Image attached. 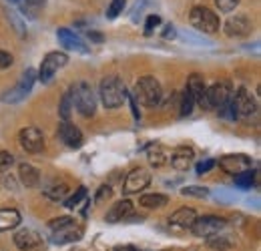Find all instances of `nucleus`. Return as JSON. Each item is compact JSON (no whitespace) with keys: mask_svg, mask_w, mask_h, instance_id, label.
<instances>
[{"mask_svg":"<svg viewBox=\"0 0 261 251\" xmlns=\"http://www.w3.org/2000/svg\"><path fill=\"white\" fill-rule=\"evenodd\" d=\"M85 199H87V189L79 187L76 189V193H72L70 197H66L65 199V207L66 209H74V207H79L81 201H85Z\"/></svg>","mask_w":261,"mask_h":251,"instance_id":"7c9ffc66","label":"nucleus"},{"mask_svg":"<svg viewBox=\"0 0 261 251\" xmlns=\"http://www.w3.org/2000/svg\"><path fill=\"white\" fill-rule=\"evenodd\" d=\"M87 36H89L91 40H95V42H102V40H105L100 32H93V31H91V32H89V34H87Z\"/></svg>","mask_w":261,"mask_h":251,"instance_id":"a18cd8bd","label":"nucleus"},{"mask_svg":"<svg viewBox=\"0 0 261 251\" xmlns=\"http://www.w3.org/2000/svg\"><path fill=\"white\" fill-rule=\"evenodd\" d=\"M8 18H10V20H12V22H14V29H16V31L20 32V34H22V22H20V20H18V18H16V16H14V14H12V12H8Z\"/></svg>","mask_w":261,"mask_h":251,"instance_id":"c03bdc74","label":"nucleus"},{"mask_svg":"<svg viewBox=\"0 0 261 251\" xmlns=\"http://www.w3.org/2000/svg\"><path fill=\"white\" fill-rule=\"evenodd\" d=\"M215 4H217V8H219L221 12H231V10L237 8L239 0H215Z\"/></svg>","mask_w":261,"mask_h":251,"instance_id":"4c0bfd02","label":"nucleus"},{"mask_svg":"<svg viewBox=\"0 0 261 251\" xmlns=\"http://www.w3.org/2000/svg\"><path fill=\"white\" fill-rule=\"evenodd\" d=\"M14 245L22 251H36L42 247V237L33 229H20L14 235Z\"/></svg>","mask_w":261,"mask_h":251,"instance_id":"2eb2a0df","label":"nucleus"},{"mask_svg":"<svg viewBox=\"0 0 261 251\" xmlns=\"http://www.w3.org/2000/svg\"><path fill=\"white\" fill-rule=\"evenodd\" d=\"M209 247L211 249H217V251H227L231 247V243H229L225 237H219V235H213V237H209Z\"/></svg>","mask_w":261,"mask_h":251,"instance_id":"473e14b6","label":"nucleus"},{"mask_svg":"<svg viewBox=\"0 0 261 251\" xmlns=\"http://www.w3.org/2000/svg\"><path fill=\"white\" fill-rule=\"evenodd\" d=\"M179 36L181 38H185V40H191V44H203V46H211V42L209 40H205V38H201V36H195V34H191V32H187V31H183V32H179Z\"/></svg>","mask_w":261,"mask_h":251,"instance_id":"f704fd0d","label":"nucleus"},{"mask_svg":"<svg viewBox=\"0 0 261 251\" xmlns=\"http://www.w3.org/2000/svg\"><path fill=\"white\" fill-rule=\"evenodd\" d=\"M111 195H113V189L109 187V185H100V187H98L97 197H95V201H97V203H100V201H105V199H109Z\"/></svg>","mask_w":261,"mask_h":251,"instance_id":"a19ab883","label":"nucleus"},{"mask_svg":"<svg viewBox=\"0 0 261 251\" xmlns=\"http://www.w3.org/2000/svg\"><path fill=\"white\" fill-rule=\"evenodd\" d=\"M57 36H59V42L65 46L66 51H74V53H89L87 42H83V38H81L79 34H74L72 31H68V29H61V31L57 32Z\"/></svg>","mask_w":261,"mask_h":251,"instance_id":"a211bd4d","label":"nucleus"},{"mask_svg":"<svg viewBox=\"0 0 261 251\" xmlns=\"http://www.w3.org/2000/svg\"><path fill=\"white\" fill-rule=\"evenodd\" d=\"M59 113L63 117V121H70V113H72V96L70 91H66L61 98V105H59Z\"/></svg>","mask_w":261,"mask_h":251,"instance_id":"c756f323","label":"nucleus"},{"mask_svg":"<svg viewBox=\"0 0 261 251\" xmlns=\"http://www.w3.org/2000/svg\"><path fill=\"white\" fill-rule=\"evenodd\" d=\"M44 2L46 0H18L20 4V12L27 16V18H38L42 8H44Z\"/></svg>","mask_w":261,"mask_h":251,"instance_id":"393cba45","label":"nucleus"},{"mask_svg":"<svg viewBox=\"0 0 261 251\" xmlns=\"http://www.w3.org/2000/svg\"><path fill=\"white\" fill-rule=\"evenodd\" d=\"M98 94L107 109H119L123 105V101L127 98V89L119 77H107L100 81Z\"/></svg>","mask_w":261,"mask_h":251,"instance_id":"f257e3e1","label":"nucleus"},{"mask_svg":"<svg viewBox=\"0 0 261 251\" xmlns=\"http://www.w3.org/2000/svg\"><path fill=\"white\" fill-rule=\"evenodd\" d=\"M125 8V0H113L109 10H107V18H117Z\"/></svg>","mask_w":261,"mask_h":251,"instance_id":"72a5a7b5","label":"nucleus"},{"mask_svg":"<svg viewBox=\"0 0 261 251\" xmlns=\"http://www.w3.org/2000/svg\"><path fill=\"white\" fill-rule=\"evenodd\" d=\"M253 29V24H251V20L247 18V16H243V14H235V16H229L227 22L223 24V31L227 36L231 38H243V36H247L249 32Z\"/></svg>","mask_w":261,"mask_h":251,"instance_id":"f8f14e48","label":"nucleus"},{"mask_svg":"<svg viewBox=\"0 0 261 251\" xmlns=\"http://www.w3.org/2000/svg\"><path fill=\"white\" fill-rule=\"evenodd\" d=\"M169 159H171V151L167 147H163V145L155 143V145L147 147V161H149L151 167L159 169V167H163V165L169 163Z\"/></svg>","mask_w":261,"mask_h":251,"instance_id":"412c9836","label":"nucleus"},{"mask_svg":"<svg viewBox=\"0 0 261 251\" xmlns=\"http://www.w3.org/2000/svg\"><path fill=\"white\" fill-rule=\"evenodd\" d=\"M223 227H225V219H221L217 215H203V217H197L195 223L189 229L195 233L197 237H213Z\"/></svg>","mask_w":261,"mask_h":251,"instance_id":"0eeeda50","label":"nucleus"},{"mask_svg":"<svg viewBox=\"0 0 261 251\" xmlns=\"http://www.w3.org/2000/svg\"><path fill=\"white\" fill-rule=\"evenodd\" d=\"M255 185V171H243V173H239V175H235V187L239 189H251Z\"/></svg>","mask_w":261,"mask_h":251,"instance_id":"c85d7f7f","label":"nucleus"},{"mask_svg":"<svg viewBox=\"0 0 261 251\" xmlns=\"http://www.w3.org/2000/svg\"><path fill=\"white\" fill-rule=\"evenodd\" d=\"M59 139L70 149H79L83 145V133L79 127H74L70 121H63L59 125Z\"/></svg>","mask_w":261,"mask_h":251,"instance_id":"dca6fc26","label":"nucleus"},{"mask_svg":"<svg viewBox=\"0 0 261 251\" xmlns=\"http://www.w3.org/2000/svg\"><path fill=\"white\" fill-rule=\"evenodd\" d=\"M149 183H151V171H147L143 167H137L127 175V179L123 183V193L125 195H135L145 187H149Z\"/></svg>","mask_w":261,"mask_h":251,"instance_id":"1a4fd4ad","label":"nucleus"},{"mask_svg":"<svg viewBox=\"0 0 261 251\" xmlns=\"http://www.w3.org/2000/svg\"><path fill=\"white\" fill-rule=\"evenodd\" d=\"M115 251H137L135 247H117Z\"/></svg>","mask_w":261,"mask_h":251,"instance_id":"49530a36","label":"nucleus"},{"mask_svg":"<svg viewBox=\"0 0 261 251\" xmlns=\"http://www.w3.org/2000/svg\"><path fill=\"white\" fill-rule=\"evenodd\" d=\"M181 193H183V195H187V197H197V199H203V197H207V195H209V189L201 187V185H189V187L181 189Z\"/></svg>","mask_w":261,"mask_h":251,"instance_id":"2f4dec72","label":"nucleus"},{"mask_svg":"<svg viewBox=\"0 0 261 251\" xmlns=\"http://www.w3.org/2000/svg\"><path fill=\"white\" fill-rule=\"evenodd\" d=\"M34 81H36V70H34V68H27V70L22 72V79L18 81V85H16L14 89H10V91H6V93L2 94V101H4V103H10V105L24 101V98L29 96V93L33 91Z\"/></svg>","mask_w":261,"mask_h":251,"instance_id":"423d86ee","label":"nucleus"},{"mask_svg":"<svg viewBox=\"0 0 261 251\" xmlns=\"http://www.w3.org/2000/svg\"><path fill=\"white\" fill-rule=\"evenodd\" d=\"M18 143L27 153H40L44 149V135L36 127H24L18 133Z\"/></svg>","mask_w":261,"mask_h":251,"instance_id":"6e6552de","label":"nucleus"},{"mask_svg":"<svg viewBox=\"0 0 261 251\" xmlns=\"http://www.w3.org/2000/svg\"><path fill=\"white\" fill-rule=\"evenodd\" d=\"M12 163H14L12 153H8V151H0V171L10 169V165H12Z\"/></svg>","mask_w":261,"mask_h":251,"instance_id":"58836bf2","label":"nucleus"},{"mask_svg":"<svg viewBox=\"0 0 261 251\" xmlns=\"http://www.w3.org/2000/svg\"><path fill=\"white\" fill-rule=\"evenodd\" d=\"M177 36V31L173 24H167V29L163 31V38H175Z\"/></svg>","mask_w":261,"mask_h":251,"instance_id":"37998d69","label":"nucleus"},{"mask_svg":"<svg viewBox=\"0 0 261 251\" xmlns=\"http://www.w3.org/2000/svg\"><path fill=\"white\" fill-rule=\"evenodd\" d=\"M70 96H72V107H76V111L83 117H93L97 111V96L93 93V87L87 81H79L72 89H70Z\"/></svg>","mask_w":261,"mask_h":251,"instance_id":"f03ea898","label":"nucleus"},{"mask_svg":"<svg viewBox=\"0 0 261 251\" xmlns=\"http://www.w3.org/2000/svg\"><path fill=\"white\" fill-rule=\"evenodd\" d=\"M231 103H233V109H235L237 117H251L257 111V103H255L253 94L249 93L245 87L237 89V93L231 98Z\"/></svg>","mask_w":261,"mask_h":251,"instance_id":"9d476101","label":"nucleus"},{"mask_svg":"<svg viewBox=\"0 0 261 251\" xmlns=\"http://www.w3.org/2000/svg\"><path fill=\"white\" fill-rule=\"evenodd\" d=\"M189 22H191V27H193L195 31L205 32V34H213V32L219 31V27H221L219 16H217L213 10L205 8V6H195V8L191 10Z\"/></svg>","mask_w":261,"mask_h":251,"instance_id":"20e7f679","label":"nucleus"},{"mask_svg":"<svg viewBox=\"0 0 261 251\" xmlns=\"http://www.w3.org/2000/svg\"><path fill=\"white\" fill-rule=\"evenodd\" d=\"M213 167H215V161H213V159H205V161H201V163L197 165V173H199V175L209 173Z\"/></svg>","mask_w":261,"mask_h":251,"instance_id":"ea45409f","label":"nucleus"},{"mask_svg":"<svg viewBox=\"0 0 261 251\" xmlns=\"http://www.w3.org/2000/svg\"><path fill=\"white\" fill-rule=\"evenodd\" d=\"M197 219V211L191 209V207H181L177 209L171 217H169V223L175 225V227H183V229H189Z\"/></svg>","mask_w":261,"mask_h":251,"instance_id":"4be33fe9","label":"nucleus"},{"mask_svg":"<svg viewBox=\"0 0 261 251\" xmlns=\"http://www.w3.org/2000/svg\"><path fill=\"white\" fill-rule=\"evenodd\" d=\"M231 85H229L227 81H219V83H215V85H211L209 89H207V103H209V107H215V109H221L225 103L231 101Z\"/></svg>","mask_w":261,"mask_h":251,"instance_id":"ddd939ff","label":"nucleus"},{"mask_svg":"<svg viewBox=\"0 0 261 251\" xmlns=\"http://www.w3.org/2000/svg\"><path fill=\"white\" fill-rule=\"evenodd\" d=\"M130 213H133V203H130L129 199H121V201H117V203L107 211L105 221H109V223H119V221L127 219Z\"/></svg>","mask_w":261,"mask_h":251,"instance_id":"aec40b11","label":"nucleus"},{"mask_svg":"<svg viewBox=\"0 0 261 251\" xmlns=\"http://www.w3.org/2000/svg\"><path fill=\"white\" fill-rule=\"evenodd\" d=\"M139 203L147 209H159V207H165L169 203V197L161 195V193H149V195H143L139 199Z\"/></svg>","mask_w":261,"mask_h":251,"instance_id":"a878e982","label":"nucleus"},{"mask_svg":"<svg viewBox=\"0 0 261 251\" xmlns=\"http://www.w3.org/2000/svg\"><path fill=\"white\" fill-rule=\"evenodd\" d=\"M135 96L145 107H157L163 98V89L155 77H141L135 85Z\"/></svg>","mask_w":261,"mask_h":251,"instance_id":"7ed1b4c3","label":"nucleus"},{"mask_svg":"<svg viewBox=\"0 0 261 251\" xmlns=\"http://www.w3.org/2000/svg\"><path fill=\"white\" fill-rule=\"evenodd\" d=\"M20 225V213L16 209H0V231H10Z\"/></svg>","mask_w":261,"mask_h":251,"instance_id":"b1692460","label":"nucleus"},{"mask_svg":"<svg viewBox=\"0 0 261 251\" xmlns=\"http://www.w3.org/2000/svg\"><path fill=\"white\" fill-rule=\"evenodd\" d=\"M253 165V161L247 157V155H241V153H235V155H225L223 159H219V167L229 173V175H239L243 171H249Z\"/></svg>","mask_w":261,"mask_h":251,"instance_id":"9b49d317","label":"nucleus"},{"mask_svg":"<svg viewBox=\"0 0 261 251\" xmlns=\"http://www.w3.org/2000/svg\"><path fill=\"white\" fill-rule=\"evenodd\" d=\"M187 91L191 93V96L195 98V103L203 109H211L209 103H207V87H205V79L203 74L193 72L189 79H187Z\"/></svg>","mask_w":261,"mask_h":251,"instance_id":"4468645a","label":"nucleus"},{"mask_svg":"<svg viewBox=\"0 0 261 251\" xmlns=\"http://www.w3.org/2000/svg\"><path fill=\"white\" fill-rule=\"evenodd\" d=\"M68 63V57H66L65 53H59V51H55V53H48L46 57H44V61L40 64V68H38V74H36V79L42 83V85H48L53 79H55V74L66 66Z\"/></svg>","mask_w":261,"mask_h":251,"instance_id":"39448f33","label":"nucleus"},{"mask_svg":"<svg viewBox=\"0 0 261 251\" xmlns=\"http://www.w3.org/2000/svg\"><path fill=\"white\" fill-rule=\"evenodd\" d=\"M193 159H195V151H193L191 147H187V145H181V147H177V149L171 153L169 163H171L173 169H177V171H187V169L191 167Z\"/></svg>","mask_w":261,"mask_h":251,"instance_id":"f3484780","label":"nucleus"},{"mask_svg":"<svg viewBox=\"0 0 261 251\" xmlns=\"http://www.w3.org/2000/svg\"><path fill=\"white\" fill-rule=\"evenodd\" d=\"M66 191H68V185L65 181H53V183H48L44 187V195L48 199H53V201H61V199H65Z\"/></svg>","mask_w":261,"mask_h":251,"instance_id":"bb28decb","label":"nucleus"},{"mask_svg":"<svg viewBox=\"0 0 261 251\" xmlns=\"http://www.w3.org/2000/svg\"><path fill=\"white\" fill-rule=\"evenodd\" d=\"M8 2H18V0H8Z\"/></svg>","mask_w":261,"mask_h":251,"instance_id":"de8ad7c7","label":"nucleus"},{"mask_svg":"<svg viewBox=\"0 0 261 251\" xmlns=\"http://www.w3.org/2000/svg\"><path fill=\"white\" fill-rule=\"evenodd\" d=\"M18 177H20V181H22L24 187H38L40 185V173H38V169L33 167V165H29V163H20Z\"/></svg>","mask_w":261,"mask_h":251,"instance_id":"5701e85b","label":"nucleus"},{"mask_svg":"<svg viewBox=\"0 0 261 251\" xmlns=\"http://www.w3.org/2000/svg\"><path fill=\"white\" fill-rule=\"evenodd\" d=\"M159 24H161V18H159L157 14H151V16H147V20H145V34H151V32L155 31Z\"/></svg>","mask_w":261,"mask_h":251,"instance_id":"e433bc0d","label":"nucleus"},{"mask_svg":"<svg viewBox=\"0 0 261 251\" xmlns=\"http://www.w3.org/2000/svg\"><path fill=\"white\" fill-rule=\"evenodd\" d=\"M53 233H55V235H53V243H57V245H66V243L79 241V239L83 237V229L76 227L74 223H72V225H66L63 229H57V231H53Z\"/></svg>","mask_w":261,"mask_h":251,"instance_id":"6ab92c4d","label":"nucleus"},{"mask_svg":"<svg viewBox=\"0 0 261 251\" xmlns=\"http://www.w3.org/2000/svg\"><path fill=\"white\" fill-rule=\"evenodd\" d=\"M12 55L10 53H6V51H0V68H8L10 64H12Z\"/></svg>","mask_w":261,"mask_h":251,"instance_id":"79ce46f5","label":"nucleus"},{"mask_svg":"<svg viewBox=\"0 0 261 251\" xmlns=\"http://www.w3.org/2000/svg\"><path fill=\"white\" fill-rule=\"evenodd\" d=\"M179 107H181V111H179V117L181 119H185V117H189L191 113H193V109H195V98L191 96V93L185 89V93L181 94V103H179Z\"/></svg>","mask_w":261,"mask_h":251,"instance_id":"cd10ccee","label":"nucleus"},{"mask_svg":"<svg viewBox=\"0 0 261 251\" xmlns=\"http://www.w3.org/2000/svg\"><path fill=\"white\" fill-rule=\"evenodd\" d=\"M72 223H74L72 217L65 215V217H57V219H53L50 223H48V227H50L53 231H57V229H63V227H66V225H72Z\"/></svg>","mask_w":261,"mask_h":251,"instance_id":"c9c22d12","label":"nucleus"}]
</instances>
